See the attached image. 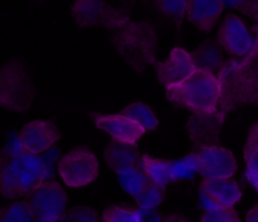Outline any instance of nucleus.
<instances>
[{"instance_id": "obj_22", "label": "nucleus", "mask_w": 258, "mask_h": 222, "mask_svg": "<svg viewBox=\"0 0 258 222\" xmlns=\"http://www.w3.org/2000/svg\"><path fill=\"white\" fill-rule=\"evenodd\" d=\"M120 114L127 116L131 120L143 126L145 130H154L159 125V120L154 111L144 102H133L126 106Z\"/></svg>"}, {"instance_id": "obj_9", "label": "nucleus", "mask_w": 258, "mask_h": 222, "mask_svg": "<svg viewBox=\"0 0 258 222\" xmlns=\"http://www.w3.org/2000/svg\"><path fill=\"white\" fill-rule=\"evenodd\" d=\"M197 153L198 158V173L204 179L232 178L237 172V160L229 149L217 146L199 148Z\"/></svg>"}, {"instance_id": "obj_2", "label": "nucleus", "mask_w": 258, "mask_h": 222, "mask_svg": "<svg viewBox=\"0 0 258 222\" xmlns=\"http://www.w3.org/2000/svg\"><path fill=\"white\" fill-rule=\"evenodd\" d=\"M118 54L138 73H143L156 61L158 33L150 22H128L112 35Z\"/></svg>"}, {"instance_id": "obj_10", "label": "nucleus", "mask_w": 258, "mask_h": 222, "mask_svg": "<svg viewBox=\"0 0 258 222\" xmlns=\"http://www.w3.org/2000/svg\"><path fill=\"white\" fill-rule=\"evenodd\" d=\"M201 202L207 211L217 208H231L242 198V189L231 178L203 179L199 188Z\"/></svg>"}, {"instance_id": "obj_29", "label": "nucleus", "mask_w": 258, "mask_h": 222, "mask_svg": "<svg viewBox=\"0 0 258 222\" xmlns=\"http://www.w3.org/2000/svg\"><path fill=\"white\" fill-rule=\"evenodd\" d=\"M201 222H241V219L236 209L231 207V208L209 209L203 214Z\"/></svg>"}, {"instance_id": "obj_16", "label": "nucleus", "mask_w": 258, "mask_h": 222, "mask_svg": "<svg viewBox=\"0 0 258 222\" xmlns=\"http://www.w3.org/2000/svg\"><path fill=\"white\" fill-rule=\"evenodd\" d=\"M224 9L222 0H189L186 18L199 30L211 32Z\"/></svg>"}, {"instance_id": "obj_17", "label": "nucleus", "mask_w": 258, "mask_h": 222, "mask_svg": "<svg viewBox=\"0 0 258 222\" xmlns=\"http://www.w3.org/2000/svg\"><path fill=\"white\" fill-rule=\"evenodd\" d=\"M103 156L107 165L115 173L127 166H139L143 160V155L136 144L122 143L113 139L106 146Z\"/></svg>"}, {"instance_id": "obj_14", "label": "nucleus", "mask_w": 258, "mask_h": 222, "mask_svg": "<svg viewBox=\"0 0 258 222\" xmlns=\"http://www.w3.org/2000/svg\"><path fill=\"white\" fill-rule=\"evenodd\" d=\"M158 80L165 87L178 85L189 77L197 70L191 54L180 47H175L169 54V58L163 62L154 65Z\"/></svg>"}, {"instance_id": "obj_18", "label": "nucleus", "mask_w": 258, "mask_h": 222, "mask_svg": "<svg viewBox=\"0 0 258 222\" xmlns=\"http://www.w3.org/2000/svg\"><path fill=\"white\" fill-rule=\"evenodd\" d=\"M190 54L197 70L216 73L219 72L224 63L223 48L219 42L213 39L204 40Z\"/></svg>"}, {"instance_id": "obj_15", "label": "nucleus", "mask_w": 258, "mask_h": 222, "mask_svg": "<svg viewBox=\"0 0 258 222\" xmlns=\"http://www.w3.org/2000/svg\"><path fill=\"white\" fill-rule=\"evenodd\" d=\"M96 128L105 131L113 140L136 144L146 133L143 126L122 114L113 115H92Z\"/></svg>"}, {"instance_id": "obj_34", "label": "nucleus", "mask_w": 258, "mask_h": 222, "mask_svg": "<svg viewBox=\"0 0 258 222\" xmlns=\"http://www.w3.org/2000/svg\"><path fill=\"white\" fill-rule=\"evenodd\" d=\"M161 222H190V221H188L186 218H184V217L180 216V214H170V216H168L166 218H164Z\"/></svg>"}, {"instance_id": "obj_8", "label": "nucleus", "mask_w": 258, "mask_h": 222, "mask_svg": "<svg viewBox=\"0 0 258 222\" xmlns=\"http://www.w3.org/2000/svg\"><path fill=\"white\" fill-rule=\"evenodd\" d=\"M37 222H58L67 211L68 197L55 181H45L27 196Z\"/></svg>"}, {"instance_id": "obj_12", "label": "nucleus", "mask_w": 258, "mask_h": 222, "mask_svg": "<svg viewBox=\"0 0 258 222\" xmlns=\"http://www.w3.org/2000/svg\"><path fill=\"white\" fill-rule=\"evenodd\" d=\"M218 42L227 53L234 57H243L253 44V33L237 15L228 14L224 18L218 32Z\"/></svg>"}, {"instance_id": "obj_32", "label": "nucleus", "mask_w": 258, "mask_h": 222, "mask_svg": "<svg viewBox=\"0 0 258 222\" xmlns=\"http://www.w3.org/2000/svg\"><path fill=\"white\" fill-rule=\"evenodd\" d=\"M58 155H59V149L53 146L50 150H48L44 155H40L43 159V163L45 165V171H47L48 181H50L53 176H54V163L58 161Z\"/></svg>"}, {"instance_id": "obj_33", "label": "nucleus", "mask_w": 258, "mask_h": 222, "mask_svg": "<svg viewBox=\"0 0 258 222\" xmlns=\"http://www.w3.org/2000/svg\"><path fill=\"white\" fill-rule=\"evenodd\" d=\"M246 222H258V203L247 212Z\"/></svg>"}, {"instance_id": "obj_27", "label": "nucleus", "mask_w": 258, "mask_h": 222, "mask_svg": "<svg viewBox=\"0 0 258 222\" xmlns=\"http://www.w3.org/2000/svg\"><path fill=\"white\" fill-rule=\"evenodd\" d=\"M161 13L170 18L176 27H180L188 12L189 0H153Z\"/></svg>"}, {"instance_id": "obj_26", "label": "nucleus", "mask_w": 258, "mask_h": 222, "mask_svg": "<svg viewBox=\"0 0 258 222\" xmlns=\"http://www.w3.org/2000/svg\"><path fill=\"white\" fill-rule=\"evenodd\" d=\"M34 219V213L27 199L14 202L0 212V222H33Z\"/></svg>"}, {"instance_id": "obj_3", "label": "nucleus", "mask_w": 258, "mask_h": 222, "mask_svg": "<svg viewBox=\"0 0 258 222\" xmlns=\"http://www.w3.org/2000/svg\"><path fill=\"white\" fill-rule=\"evenodd\" d=\"M166 97L193 114L214 113L219 107L221 83L214 73L196 70L183 82L166 87Z\"/></svg>"}, {"instance_id": "obj_31", "label": "nucleus", "mask_w": 258, "mask_h": 222, "mask_svg": "<svg viewBox=\"0 0 258 222\" xmlns=\"http://www.w3.org/2000/svg\"><path fill=\"white\" fill-rule=\"evenodd\" d=\"M24 146H23L22 140H20L19 134H10L8 136V141L4 146V155L7 156V159L12 158H18V156L25 154Z\"/></svg>"}, {"instance_id": "obj_4", "label": "nucleus", "mask_w": 258, "mask_h": 222, "mask_svg": "<svg viewBox=\"0 0 258 222\" xmlns=\"http://www.w3.org/2000/svg\"><path fill=\"white\" fill-rule=\"evenodd\" d=\"M2 193L7 199L27 197L40 183L48 181L47 171L40 155L25 153L7 159L2 168Z\"/></svg>"}, {"instance_id": "obj_20", "label": "nucleus", "mask_w": 258, "mask_h": 222, "mask_svg": "<svg viewBox=\"0 0 258 222\" xmlns=\"http://www.w3.org/2000/svg\"><path fill=\"white\" fill-rule=\"evenodd\" d=\"M140 166L148 174L150 181L156 186L165 188L166 184L173 182L171 179V160L153 158L148 154H144Z\"/></svg>"}, {"instance_id": "obj_6", "label": "nucleus", "mask_w": 258, "mask_h": 222, "mask_svg": "<svg viewBox=\"0 0 258 222\" xmlns=\"http://www.w3.org/2000/svg\"><path fill=\"white\" fill-rule=\"evenodd\" d=\"M72 15L80 27H103L117 30L130 22V13L117 9L106 0H76Z\"/></svg>"}, {"instance_id": "obj_25", "label": "nucleus", "mask_w": 258, "mask_h": 222, "mask_svg": "<svg viewBox=\"0 0 258 222\" xmlns=\"http://www.w3.org/2000/svg\"><path fill=\"white\" fill-rule=\"evenodd\" d=\"M145 217L140 209L126 206H108L102 213V222H144Z\"/></svg>"}, {"instance_id": "obj_30", "label": "nucleus", "mask_w": 258, "mask_h": 222, "mask_svg": "<svg viewBox=\"0 0 258 222\" xmlns=\"http://www.w3.org/2000/svg\"><path fill=\"white\" fill-rule=\"evenodd\" d=\"M224 7L233 8L258 22V0H222Z\"/></svg>"}, {"instance_id": "obj_28", "label": "nucleus", "mask_w": 258, "mask_h": 222, "mask_svg": "<svg viewBox=\"0 0 258 222\" xmlns=\"http://www.w3.org/2000/svg\"><path fill=\"white\" fill-rule=\"evenodd\" d=\"M59 222H100V216L92 207L76 206L67 209Z\"/></svg>"}, {"instance_id": "obj_21", "label": "nucleus", "mask_w": 258, "mask_h": 222, "mask_svg": "<svg viewBox=\"0 0 258 222\" xmlns=\"http://www.w3.org/2000/svg\"><path fill=\"white\" fill-rule=\"evenodd\" d=\"M244 160H246V178L258 192V123L251 128L244 146Z\"/></svg>"}, {"instance_id": "obj_24", "label": "nucleus", "mask_w": 258, "mask_h": 222, "mask_svg": "<svg viewBox=\"0 0 258 222\" xmlns=\"http://www.w3.org/2000/svg\"><path fill=\"white\" fill-rule=\"evenodd\" d=\"M198 173V158L197 153L188 154L176 160H171V179L173 182L181 179H193Z\"/></svg>"}, {"instance_id": "obj_19", "label": "nucleus", "mask_w": 258, "mask_h": 222, "mask_svg": "<svg viewBox=\"0 0 258 222\" xmlns=\"http://www.w3.org/2000/svg\"><path fill=\"white\" fill-rule=\"evenodd\" d=\"M116 177L126 193L131 197L136 198L143 191H145L146 187L151 183L148 174L144 172V169L139 166H127V168L120 169L116 172Z\"/></svg>"}, {"instance_id": "obj_1", "label": "nucleus", "mask_w": 258, "mask_h": 222, "mask_svg": "<svg viewBox=\"0 0 258 222\" xmlns=\"http://www.w3.org/2000/svg\"><path fill=\"white\" fill-rule=\"evenodd\" d=\"M252 33L251 50L243 57L226 61L217 75L221 83L218 110L224 116L244 106H258V22Z\"/></svg>"}, {"instance_id": "obj_7", "label": "nucleus", "mask_w": 258, "mask_h": 222, "mask_svg": "<svg viewBox=\"0 0 258 222\" xmlns=\"http://www.w3.org/2000/svg\"><path fill=\"white\" fill-rule=\"evenodd\" d=\"M57 169L66 186L81 188L96 181L100 164L87 146H77L57 161Z\"/></svg>"}, {"instance_id": "obj_13", "label": "nucleus", "mask_w": 258, "mask_h": 222, "mask_svg": "<svg viewBox=\"0 0 258 222\" xmlns=\"http://www.w3.org/2000/svg\"><path fill=\"white\" fill-rule=\"evenodd\" d=\"M19 136L27 153L40 155L55 145L60 139V131L52 121L34 120L23 126Z\"/></svg>"}, {"instance_id": "obj_11", "label": "nucleus", "mask_w": 258, "mask_h": 222, "mask_svg": "<svg viewBox=\"0 0 258 222\" xmlns=\"http://www.w3.org/2000/svg\"><path fill=\"white\" fill-rule=\"evenodd\" d=\"M224 120L226 116L219 110L214 113L191 114L186 124V130L196 148L219 145Z\"/></svg>"}, {"instance_id": "obj_23", "label": "nucleus", "mask_w": 258, "mask_h": 222, "mask_svg": "<svg viewBox=\"0 0 258 222\" xmlns=\"http://www.w3.org/2000/svg\"><path fill=\"white\" fill-rule=\"evenodd\" d=\"M164 197H165V188L160 186H156V184H154L151 182L146 187L145 191H143L136 197L135 201L138 203L139 209L144 214H148L151 213V212H155V209L164 201Z\"/></svg>"}, {"instance_id": "obj_5", "label": "nucleus", "mask_w": 258, "mask_h": 222, "mask_svg": "<svg viewBox=\"0 0 258 222\" xmlns=\"http://www.w3.org/2000/svg\"><path fill=\"white\" fill-rule=\"evenodd\" d=\"M35 97V86L22 62L12 60L0 71V103L7 110L24 113Z\"/></svg>"}]
</instances>
